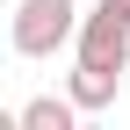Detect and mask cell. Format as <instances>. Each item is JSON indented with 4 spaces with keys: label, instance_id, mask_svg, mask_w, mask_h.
Returning <instances> with one entry per match:
<instances>
[{
    "label": "cell",
    "instance_id": "cell-1",
    "mask_svg": "<svg viewBox=\"0 0 130 130\" xmlns=\"http://www.w3.org/2000/svg\"><path fill=\"white\" fill-rule=\"evenodd\" d=\"M79 22H87V14H79L72 0H22L14 22H7V36H14V51H22V58H51L58 43L79 36Z\"/></svg>",
    "mask_w": 130,
    "mask_h": 130
},
{
    "label": "cell",
    "instance_id": "cell-2",
    "mask_svg": "<svg viewBox=\"0 0 130 130\" xmlns=\"http://www.w3.org/2000/svg\"><path fill=\"white\" fill-rule=\"evenodd\" d=\"M72 51H79V65H94V72H123L130 65V0H101V7L79 22Z\"/></svg>",
    "mask_w": 130,
    "mask_h": 130
},
{
    "label": "cell",
    "instance_id": "cell-3",
    "mask_svg": "<svg viewBox=\"0 0 130 130\" xmlns=\"http://www.w3.org/2000/svg\"><path fill=\"white\" fill-rule=\"evenodd\" d=\"M79 116H87V108H79L72 94H65V101H58V94H36V101L14 108V123H22V130H72Z\"/></svg>",
    "mask_w": 130,
    "mask_h": 130
},
{
    "label": "cell",
    "instance_id": "cell-4",
    "mask_svg": "<svg viewBox=\"0 0 130 130\" xmlns=\"http://www.w3.org/2000/svg\"><path fill=\"white\" fill-rule=\"evenodd\" d=\"M116 87H123V72H94V65H72V79H65V94H72L87 116L116 101Z\"/></svg>",
    "mask_w": 130,
    "mask_h": 130
}]
</instances>
